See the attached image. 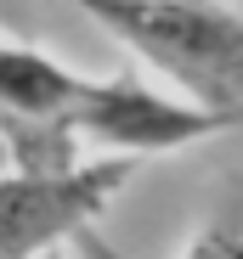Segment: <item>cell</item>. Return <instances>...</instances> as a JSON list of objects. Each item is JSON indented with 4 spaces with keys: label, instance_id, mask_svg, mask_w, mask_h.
<instances>
[{
    "label": "cell",
    "instance_id": "cell-1",
    "mask_svg": "<svg viewBox=\"0 0 243 259\" xmlns=\"http://www.w3.org/2000/svg\"><path fill=\"white\" fill-rule=\"evenodd\" d=\"M187 102L243 113V17L215 0H74Z\"/></svg>",
    "mask_w": 243,
    "mask_h": 259
},
{
    "label": "cell",
    "instance_id": "cell-3",
    "mask_svg": "<svg viewBox=\"0 0 243 259\" xmlns=\"http://www.w3.org/2000/svg\"><path fill=\"white\" fill-rule=\"evenodd\" d=\"M68 130H85L91 141L113 147V152H181L192 141H210L221 130L243 124V113H226V107H204V102H176V96H158L147 91L142 79L119 73V79H85L74 113L62 118Z\"/></svg>",
    "mask_w": 243,
    "mask_h": 259
},
{
    "label": "cell",
    "instance_id": "cell-2",
    "mask_svg": "<svg viewBox=\"0 0 243 259\" xmlns=\"http://www.w3.org/2000/svg\"><path fill=\"white\" fill-rule=\"evenodd\" d=\"M136 175V152L125 158H102V163H79V169H17L0 175V259L40 253L79 226H91L96 214L130 186Z\"/></svg>",
    "mask_w": 243,
    "mask_h": 259
},
{
    "label": "cell",
    "instance_id": "cell-4",
    "mask_svg": "<svg viewBox=\"0 0 243 259\" xmlns=\"http://www.w3.org/2000/svg\"><path fill=\"white\" fill-rule=\"evenodd\" d=\"M79 91H85V73L62 68L57 57L17 46V39H0V113L12 118H68Z\"/></svg>",
    "mask_w": 243,
    "mask_h": 259
}]
</instances>
